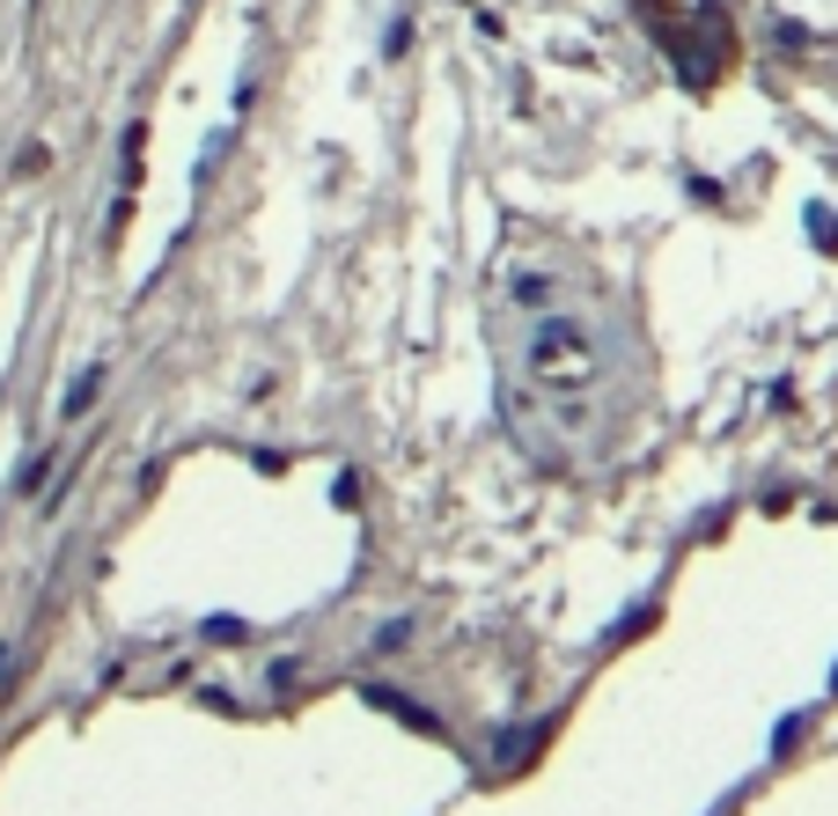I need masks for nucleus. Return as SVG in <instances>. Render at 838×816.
<instances>
[{
	"instance_id": "nucleus-1",
	"label": "nucleus",
	"mask_w": 838,
	"mask_h": 816,
	"mask_svg": "<svg viewBox=\"0 0 838 816\" xmlns=\"http://www.w3.org/2000/svg\"><path fill=\"white\" fill-rule=\"evenodd\" d=\"M530 383L544 397L589 405L596 397V324L589 317H537L530 324Z\"/></svg>"
},
{
	"instance_id": "nucleus-2",
	"label": "nucleus",
	"mask_w": 838,
	"mask_h": 816,
	"mask_svg": "<svg viewBox=\"0 0 838 816\" xmlns=\"http://www.w3.org/2000/svg\"><path fill=\"white\" fill-rule=\"evenodd\" d=\"M97 383H103V369H89L75 390H67V405H59V412H89V405H97Z\"/></svg>"
}]
</instances>
